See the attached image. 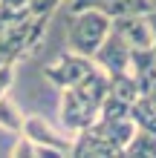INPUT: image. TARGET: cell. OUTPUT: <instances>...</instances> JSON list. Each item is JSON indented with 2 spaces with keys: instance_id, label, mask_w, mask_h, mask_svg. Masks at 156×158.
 <instances>
[{
  "instance_id": "obj_1",
  "label": "cell",
  "mask_w": 156,
  "mask_h": 158,
  "mask_svg": "<svg viewBox=\"0 0 156 158\" xmlns=\"http://www.w3.org/2000/svg\"><path fill=\"white\" fill-rule=\"evenodd\" d=\"M107 72L96 66L75 86L61 89V124L69 135H75L78 129L90 127L98 118V106L107 95Z\"/></svg>"
},
{
  "instance_id": "obj_2",
  "label": "cell",
  "mask_w": 156,
  "mask_h": 158,
  "mask_svg": "<svg viewBox=\"0 0 156 158\" xmlns=\"http://www.w3.org/2000/svg\"><path fill=\"white\" fill-rule=\"evenodd\" d=\"M110 32V17L101 15L98 9H81V12H72L69 26H67V43L69 52L87 55L93 58V52L101 46V40Z\"/></svg>"
},
{
  "instance_id": "obj_3",
  "label": "cell",
  "mask_w": 156,
  "mask_h": 158,
  "mask_svg": "<svg viewBox=\"0 0 156 158\" xmlns=\"http://www.w3.org/2000/svg\"><path fill=\"white\" fill-rule=\"evenodd\" d=\"M93 69H96L93 58L78 55V52H67V55H61L55 63H49V66L43 69V78L49 83H55L58 89H67V86H75V83Z\"/></svg>"
},
{
  "instance_id": "obj_4",
  "label": "cell",
  "mask_w": 156,
  "mask_h": 158,
  "mask_svg": "<svg viewBox=\"0 0 156 158\" xmlns=\"http://www.w3.org/2000/svg\"><path fill=\"white\" fill-rule=\"evenodd\" d=\"M130 49L133 46L127 43L124 38L110 29L107 38L101 40V46L93 52V60L98 69H104L107 75H118V72H130Z\"/></svg>"
},
{
  "instance_id": "obj_5",
  "label": "cell",
  "mask_w": 156,
  "mask_h": 158,
  "mask_svg": "<svg viewBox=\"0 0 156 158\" xmlns=\"http://www.w3.org/2000/svg\"><path fill=\"white\" fill-rule=\"evenodd\" d=\"M20 135H26L32 144H38V147L58 150L61 155H69V147H72V135H69V132H58L55 127H49L47 121L38 118V115H26V118H23Z\"/></svg>"
},
{
  "instance_id": "obj_6",
  "label": "cell",
  "mask_w": 156,
  "mask_h": 158,
  "mask_svg": "<svg viewBox=\"0 0 156 158\" xmlns=\"http://www.w3.org/2000/svg\"><path fill=\"white\" fill-rule=\"evenodd\" d=\"M72 12L81 9H98L107 17H122V15H148L156 9V0H69Z\"/></svg>"
},
{
  "instance_id": "obj_7",
  "label": "cell",
  "mask_w": 156,
  "mask_h": 158,
  "mask_svg": "<svg viewBox=\"0 0 156 158\" xmlns=\"http://www.w3.org/2000/svg\"><path fill=\"white\" fill-rule=\"evenodd\" d=\"M110 29H113L118 38H124L133 49L153 46V32H150L148 15H122V17H110Z\"/></svg>"
},
{
  "instance_id": "obj_8",
  "label": "cell",
  "mask_w": 156,
  "mask_h": 158,
  "mask_svg": "<svg viewBox=\"0 0 156 158\" xmlns=\"http://www.w3.org/2000/svg\"><path fill=\"white\" fill-rule=\"evenodd\" d=\"M90 129H96V132L101 135L107 144H113L118 150V155H122L127 141H130L133 132H136V124L130 118H101V115H98L93 124H90Z\"/></svg>"
},
{
  "instance_id": "obj_9",
  "label": "cell",
  "mask_w": 156,
  "mask_h": 158,
  "mask_svg": "<svg viewBox=\"0 0 156 158\" xmlns=\"http://www.w3.org/2000/svg\"><path fill=\"white\" fill-rule=\"evenodd\" d=\"M130 75L139 86V95H145L153 81H156V55L150 46H142V49H130Z\"/></svg>"
},
{
  "instance_id": "obj_10",
  "label": "cell",
  "mask_w": 156,
  "mask_h": 158,
  "mask_svg": "<svg viewBox=\"0 0 156 158\" xmlns=\"http://www.w3.org/2000/svg\"><path fill=\"white\" fill-rule=\"evenodd\" d=\"M130 121L136 124V129H145V132L156 135V106L150 104L148 95H139L130 104Z\"/></svg>"
},
{
  "instance_id": "obj_11",
  "label": "cell",
  "mask_w": 156,
  "mask_h": 158,
  "mask_svg": "<svg viewBox=\"0 0 156 158\" xmlns=\"http://www.w3.org/2000/svg\"><path fill=\"white\" fill-rule=\"evenodd\" d=\"M107 92L110 95H116V98H122L127 101V104H133L136 98H139V86H136V81L130 72H118V75H107Z\"/></svg>"
},
{
  "instance_id": "obj_12",
  "label": "cell",
  "mask_w": 156,
  "mask_h": 158,
  "mask_svg": "<svg viewBox=\"0 0 156 158\" xmlns=\"http://www.w3.org/2000/svg\"><path fill=\"white\" fill-rule=\"evenodd\" d=\"M122 155H142V158H156V135L145 132V129H136L133 138L127 141Z\"/></svg>"
},
{
  "instance_id": "obj_13",
  "label": "cell",
  "mask_w": 156,
  "mask_h": 158,
  "mask_svg": "<svg viewBox=\"0 0 156 158\" xmlns=\"http://www.w3.org/2000/svg\"><path fill=\"white\" fill-rule=\"evenodd\" d=\"M20 127H23V112L15 106V101L9 98V92H6V95L0 98V129L20 135Z\"/></svg>"
},
{
  "instance_id": "obj_14",
  "label": "cell",
  "mask_w": 156,
  "mask_h": 158,
  "mask_svg": "<svg viewBox=\"0 0 156 158\" xmlns=\"http://www.w3.org/2000/svg\"><path fill=\"white\" fill-rule=\"evenodd\" d=\"M64 0H29V12L32 15H52Z\"/></svg>"
},
{
  "instance_id": "obj_15",
  "label": "cell",
  "mask_w": 156,
  "mask_h": 158,
  "mask_svg": "<svg viewBox=\"0 0 156 158\" xmlns=\"http://www.w3.org/2000/svg\"><path fill=\"white\" fill-rule=\"evenodd\" d=\"M12 78H15V63H0V98L9 92Z\"/></svg>"
},
{
  "instance_id": "obj_16",
  "label": "cell",
  "mask_w": 156,
  "mask_h": 158,
  "mask_svg": "<svg viewBox=\"0 0 156 158\" xmlns=\"http://www.w3.org/2000/svg\"><path fill=\"white\" fill-rule=\"evenodd\" d=\"M15 155L17 158H35V144L26 135H20V141H17V147H15Z\"/></svg>"
},
{
  "instance_id": "obj_17",
  "label": "cell",
  "mask_w": 156,
  "mask_h": 158,
  "mask_svg": "<svg viewBox=\"0 0 156 158\" xmlns=\"http://www.w3.org/2000/svg\"><path fill=\"white\" fill-rule=\"evenodd\" d=\"M0 9H9V12H29V0H0Z\"/></svg>"
},
{
  "instance_id": "obj_18",
  "label": "cell",
  "mask_w": 156,
  "mask_h": 158,
  "mask_svg": "<svg viewBox=\"0 0 156 158\" xmlns=\"http://www.w3.org/2000/svg\"><path fill=\"white\" fill-rule=\"evenodd\" d=\"M145 95H148V98H150V104L156 106V81H153V86H150L148 92H145Z\"/></svg>"
}]
</instances>
